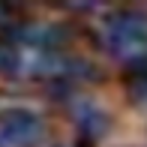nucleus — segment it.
Returning <instances> with one entry per match:
<instances>
[{"mask_svg": "<svg viewBox=\"0 0 147 147\" xmlns=\"http://www.w3.org/2000/svg\"><path fill=\"white\" fill-rule=\"evenodd\" d=\"M42 138V120L27 108L0 114V147H30Z\"/></svg>", "mask_w": 147, "mask_h": 147, "instance_id": "obj_2", "label": "nucleus"}, {"mask_svg": "<svg viewBox=\"0 0 147 147\" xmlns=\"http://www.w3.org/2000/svg\"><path fill=\"white\" fill-rule=\"evenodd\" d=\"M105 36H108L111 51L120 57H132L147 51V15L141 12H117L105 21Z\"/></svg>", "mask_w": 147, "mask_h": 147, "instance_id": "obj_1", "label": "nucleus"}, {"mask_svg": "<svg viewBox=\"0 0 147 147\" xmlns=\"http://www.w3.org/2000/svg\"><path fill=\"white\" fill-rule=\"evenodd\" d=\"M0 72H6V75L18 72V54L6 45H0Z\"/></svg>", "mask_w": 147, "mask_h": 147, "instance_id": "obj_3", "label": "nucleus"}]
</instances>
